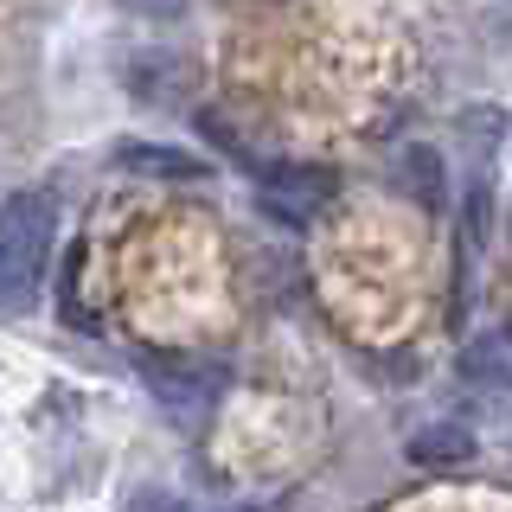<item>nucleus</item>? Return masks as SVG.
Returning <instances> with one entry per match:
<instances>
[{
	"label": "nucleus",
	"mask_w": 512,
	"mask_h": 512,
	"mask_svg": "<svg viewBox=\"0 0 512 512\" xmlns=\"http://www.w3.org/2000/svg\"><path fill=\"white\" fill-rule=\"evenodd\" d=\"M52 244H58V199L45 186L13 192L0 205V314H32Z\"/></svg>",
	"instance_id": "nucleus-1"
},
{
	"label": "nucleus",
	"mask_w": 512,
	"mask_h": 512,
	"mask_svg": "<svg viewBox=\"0 0 512 512\" xmlns=\"http://www.w3.org/2000/svg\"><path fill=\"white\" fill-rule=\"evenodd\" d=\"M256 192H263V205H269L276 218L301 224V218H314L320 205L333 199V173H320V167H295V160H269V167L256 173Z\"/></svg>",
	"instance_id": "nucleus-2"
},
{
	"label": "nucleus",
	"mask_w": 512,
	"mask_h": 512,
	"mask_svg": "<svg viewBox=\"0 0 512 512\" xmlns=\"http://www.w3.org/2000/svg\"><path fill=\"white\" fill-rule=\"evenodd\" d=\"M141 384H148V391H154L167 410L199 416V410L218 397L224 372H218V365H205V359H141Z\"/></svg>",
	"instance_id": "nucleus-3"
},
{
	"label": "nucleus",
	"mask_w": 512,
	"mask_h": 512,
	"mask_svg": "<svg viewBox=\"0 0 512 512\" xmlns=\"http://www.w3.org/2000/svg\"><path fill=\"white\" fill-rule=\"evenodd\" d=\"M474 448H480L474 429H468V423H448V416H442V423L416 429V436L404 442V455L416 461V468H468Z\"/></svg>",
	"instance_id": "nucleus-4"
},
{
	"label": "nucleus",
	"mask_w": 512,
	"mask_h": 512,
	"mask_svg": "<svg viewBox=\"0 0 512 512\" xmlns=\"http://www.w3.org/2000/svg\"><path fill=\"white\" fill-rule=\"evenodd\" d=\"M116 160L128 173H141V180H205V160L186 154V148H160V141H122Z\"/></svg>",
	"instance_id": "nucleus-5"
},
{
	"label": "nucleus",
	"mask_w": 512,
	"mask_h": 512,
	"mask_svg": "<svg viewBox=\"0 0 512 512\" xmlns=\"http://www.w3.org/2000/svg\"><path fill=\"white\" fill-rule=\"evenodd\" d=\"M397 186L410 192L416 205H423V212H442V199H448V180H442V154L429 148V141H410L404 154H397Z\"/></svg>",
	"instance_id": "nucleus-6"
},
{
	"label": "nucleus",
	"mask_w": 512,
	"mask_h": 512,
	"mask_svg": "<svg viewBox=\"0 0 512 512\" xmlns=\"http://www.w3.org/2000/svg\"><path fill=\"white\" fill-rule=\"evenodd\" d=\"M461 372H468L474 384H487V391H506V384H512V352H506V340H474L468 359H461Z\"/></svg>",
	"instance_id": "nucleus-7"
},
{
	"label": "nucleus",
	"mask_w": 512,
	"mask_h": 512,
	"mask_svg": "<svg viewBox=\"0 0 512 512\" xmlns=\"http://www.w3.org/2000/svg\"><path fill=\"white\" fill-rule=\"evenodd\" d=\"M128 512H186L180 493H160V487H141L135 500H128Z\"/></svg>",
	"instance_id": "nucleus-8"
},
{
	"label": "nucleus",
	"mask_w": 512,
	"mask_h": 512,
	"mask_svg": "<svg viewBox=\"0 0 512 512\" xmlns=\"http://www.w3.org/2000/svg\"><path fill=\"white\" fill-rule=\"evenodd\" d=\"M122 7L135 13V20H180L186 0H122Z\"/></svg>",
	"instance_id": "nucleus-9"
}]
</instances>
